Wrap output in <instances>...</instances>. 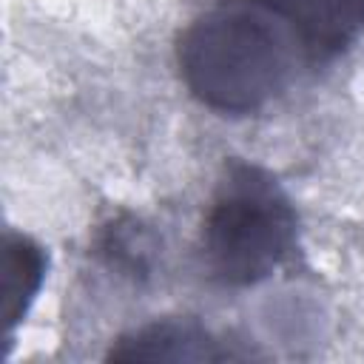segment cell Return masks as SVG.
<instances>
[{"label":"cell","instance_id":"cell-1","mask_svg":"<svg viewBox=\"0 0 364 364\" xmlns=\"http://www.w3.org/2000/svg\"><path fill=\"white\" fill-rule=\"evenodd\" d=\"M307 57L304 34L270 0H219L176 40L185 85L225 114H250L279 100Z\"/></svg>","mask_w":364,"mask_h":364},{"label":"cell","instance_id":"cell-4","mask_svg":"<svg viewBox=\"0 0 364 364\" xmlns=\"http://www.w3.org/2000/svg\"><path fill=\"white\" fill-rule=\"evenodd\" d=\"M304 34L313 57L347 46L364 28V0H270Z\"/></svg>","mask_w":364,"mask_h":364},{"label":"cell","instance_id":"cell-2","mask_svg":"<svg viewBox=\"0 0 364 364\" xmlns=\"http://www.w3.org/2000/svg\"><path fill=\"white\" fill-rule=\"evenodd\" d=\"M299 216L282 182L262 165L228 159L202 222V267L222 287H250L296 250Z\"/></svg>","mask_w":364,"mask_h":364},{"label":"cell","instance_id":"cell-5","mask_svg":"<svg viewBox=\"0 0 364 364\" xmlns=\"http://www.w3.org/2000/svg\"><path fill=\"white\" fill-rule=\"evenodd\" d=\"M0 276H3V324L6 330H11L28 310V304L34 301L43 276H46V253L43 247L28 239L26 233H14L6 230L3 236V264H0Z\"/></svg>","mask_w":364,"mask_h":364},{"label":"cell","instance_id":"cell-3","mask_svg":"<svg viewBox=\"0 0 364 364\" xmlns=\"http://www.w3.org/2000/svg\"><path fill=\"white\" fill-rule=\"evenodd\" d=\"M108 358L117 361H225L245 358L225 347L208 327L193 318H162L131 330L111 347Z\"/></svg>","mask_w":364,"mask_h":364}]
</instances>
